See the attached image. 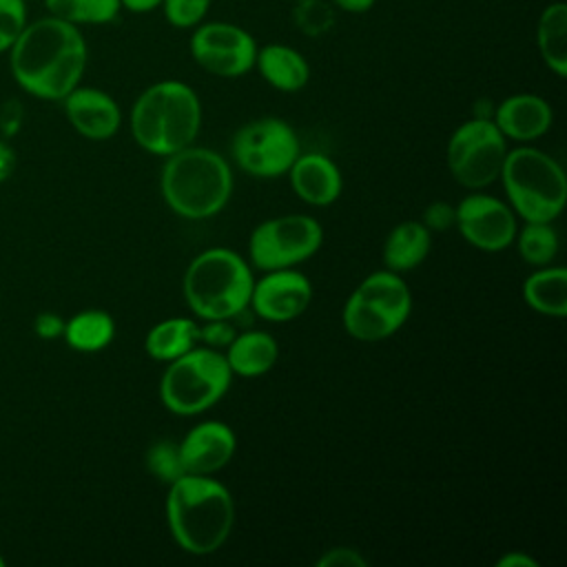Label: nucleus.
Listing matches in <instances>:
<instances>
[{
  "instance_id": "obj_1",
  "label": "nucleus",
  "mask_w": 567,
  "mask_h": 567,
  "mask_svg": "<svg viewBox=\"0 0 567 567\" xmlns=\"http://www.w3.org/2000/svg\"><path fill=\"white\" fill-rule=\"evenodd\" d=\"M7 53L16 84L49 102H62L82 82L89 62L80 27L49 13L27 22Z\"/></svg>"
},
{
  "instance_id": "obj_2",
  "label": "nucleus",
  "mask_w": 567,
  "mask_h": 567,
  "mask_svg": "<svg viewBox=\"0 0 567 567\" xmlns=\"http://www.w3.org/2000/svg\"><path fill=\"white\" fill-rule=\"evenodd\" d=\"M166 520L175 543L195 556L217 551L233 532L235 503L208 474H182L168 485Z\"/></svg>"
},
{
  "instance_id": "obj_3",
  "label": "nucleus",
  "mask_w": 567,
  "mask_h": 567,
  "mask_svg": "<svg viewBox=\"0 0 567 567\" xmlns=\"http://www.w3.org/2000/svg\"><path fill=\"white\" fill-rule=\"evenodd\" d=\"M202 126V102L193 86L159 80L144 89L131 109V133L140 148L168 157L190 146Z\"/></svg>"
},
{
  "instance_id": "obj_4",
  "label": "nucleus",
  "mask_w": 567,
  "mask_h": 567,
  "mask_svg": "<svg viewBox=\"0 0 567 567\" xmlns=\"http://www.w3.org/2000/svg\"><path fill=\"white\" fill-rule=\"evenodd\" d=\"M159 184L168 208L186 219L217 215L233 195L228 162L219 153L195 144L166 157Z\"/></svg>"
},
{
  "instance_id": "obj_5",
  "label": "nucleus",
  "mask_w": 567,
  "mask_h": 567,
  "mask_svg": "<svg viewBox=\"0 0 567 567\" xmlns=\"http://www.w3.org/2000/svg\"><path fill=\"white\" fill-rule=\"evenodd\" d=\"M252 270L230 248L199 252L184 272V297L188 308L204 321L235 319L250 303Z\"/></svg>"
},
{
  "instance_id": "obj_6",
  "label": "nucleus",
  "mask_w": 567,
  "mask_h": 567,
  "mask_svg": "<svg viewBox=\"0 0 567 567\" xmlns=\"http://www.w3.org/2000/svg\"><path fill=\"white\" fill-rule=\"evenodd\" d=\"M501 179L514 213L525 221H554L567 199L563 166L534 146L507 151Z\"/></svg>"
},
{
  "instance_id": "obj_7",
  "label": "nucleus",
  "mask_w": 567,
  "mask_h": 567,
  "mask_svg": "<svg viewBox=\"0 0 567 567\" xmlns=\"http://www.w3.org/2000/svg\"><path fill=\"white\" fill-rule=\"evenodd\" d=\"M233 372L221 352L215 348H190L182 357L168 361L159 396L166 410L179 416H195L213 408L230 388Z\"/></svg>"
},
{
  "instance_id": "obj_8",
  "label": "nucleus",
  "mask_w": 567,
  "mask_h": 567,
  "mask_svg": "<svg viewBox=\"0 0 567 567\" xmlns=\"http://www.w3.org/2000/svg\"><path fill=\"white\" fill-rule=\"evenodd\" d=\"M412 312V292L392 270L368 275L346 299L343 328L357 341L374 343L392 337Z\"/></svg>"
},
{
  "instance_id": "obj_9",
  "label": "nucleus",
  "mask_w": 567,
  "mask_h": 567,
  "mask_svg": "<svg viewBox=\"0 0 567 567\" xmlns=\"http://www.w3.org/2000/svg\"><path fill=\"white\" fill-rule=\"evenodd\" d=\"M507 140L492 117H472L458 124L447 142V166L454 179L472 190L501 177Z\"/></svg>"
},
{
  "instance_id": "obj_10",
  "label": "nucleus",
  "mask_w": 567,
  "mask_h": 567,
  "mask_svg": "<svg viewBox=\"0 0 567 567\" xmlns=\"http://www.w3.org/2000/svg\"><path fill=\"white\" fill-rule=\"evenodd\" d=\"M323 244V228L310 215H279L261 221L248 239V255L259 270L292 268Z\"/></svg>"
},
{
  "instance_id": "obj_11",
  "label": "nucleus",
  "mask_w": 567,
  "mask_h": 567,
  "mask_svg": "<svg viewBox=\"0 0 567 567\" xmlns=\"http://www.w3.org/2000/svg\"><path fill=\"white\" fill-rule=\"evenodd\" d=\"M230 151L237 166L255 177H279L288 173L301 153L295 128L272 115L244 124L235 133Z\"/></svg>"
},
{
  "instance_id": "obj_12",
  "label": "nucleus",
  "mask_w": 567,
  "mask_h": 567,
  "mask_svg": "<svg viewBox=\"0 0 567 567\" xmlns=\"http://www.w3.org/2000/svg\"><path fill=\"white\" fill-rule=\"evenodd\" d=\"M197 66L217 78H241L255 69L257 42L239 24L213 20L193 29L188 40Z\"/></svg>"
},
{
  "instance_id": "obj_13",
  "label": "nucleus",
  "mask_w": 567,
  "mask_h": 567,
  "mask_svg": "<svg viewBox=\"0 0 567 567\" xmlns=\"http://www.w3.org/2000/svg\"><path fill=\"white\" fill-rule=\"evenodd\" d=\"M454 208H456L454 226L465 237V241L478 250H485V252L505 250L518 233V224L512 206H507L505 202L492 195L472 193L463 197L461 204Z\"/></svg>"
},
{
  "instance_id": "obj_14",
  "label": "nucleus",
  "mask_w": 567,
  "mask_h": 567,
  "mask_svg": "<svg viewBox=\"0 0 567 567\" xmlns=\"http://www.w3.org/2000/svg\"><path fill=\"white\" fill-rule=\"evenodd\" d=\"M312 299L310 279L295 268L266 270V275L252 284L250 303L255 315L266 321L281 323L297 319Z\"/></svg>"
},
{
  "instance_id": "obj_15",
  "label": "nucleus",
  "mask_w": 567,
  "mask_h": 567,
  "mask_svg": "<svg viewBox=\"0 0 567 567\" xmlns=\"http://www.w3.org/2000/svg\"><path fill=\"white\" fill-rule=\"evenodd\" d=\"M177 445L186 474L213 476L230 463L237 439L224 421H202L193 425Z\"/></svg>"
},
{
  "instance_id": "obj_16",
  "label": "nucleus",
  "mask_w": 567,
  "mask_h": 567,
  "mask_svg": "<svg viewBox=\"0 0 567 567\" xmlns=\"http://www.w3.org/2000/svg\"><path fill=\"white\" fill-rule=\"evenodd\" d=\"M69 124L86 140H109L120 131L122 111L117 102L102 89L78 84L64 100Z\"/></svg>"
},
{
  "instance_id": "obj_17",
  "label": "nucleus",
  "mask_w": 567,
  "mask_h": 567,
  "mask_svg": "<svg viewBox=\"0 0 567 567\" xmlns=\"http://www.w3.org/2000/svg\"><path fill=\"white\" fill-rule=\"evenodd\" d=\"M492 120L505 140L532 142L549 131L554 111L549 102L536 93H516L494 109Z\"/></svg>"
},
{
  "instance_id": "obj_18",
  "label": "nucleus",
  "mask_w": 567,
  "mask_h": 567,
  "mask_svg": "<svg viewBox=\"0 0 567 567\" xmlns=\"http://www.w3.org/2000/svg\"><path fill=\"white\" fill-rule=\"evenodd\" d=\"M288 173L292 190L310 206H330L341 195V171L323 153H299Z\"/></svg>"
},
{
  "instance_id": "obj_19",
  "label": "nucleus",
  "mask_w": 567,
  "mask_h": 567,
  "mask_svg": "<svg viewBox=\"0 0 567 567\" xmlns=\"http://www.w3.org/2000/svg\"><path fill=\"white\" fill-rule=\"evenodd\" d=\"M255 69L277 91L295 93L301 91L310 80V64L295 47L270 42L257 49Z\"/></svg>"
},
{
  "instance_id": "obj_20",
  "label": "nucleus",
  "mask_w": 567,
  "mask_h": 567,
  "mask_svg": "<svg viewBox=\"0 0 567 567\" xmlns=\"http://www.w3.org/2000/svg\"><path fill=\"white\" fill-rule=\"evenodd\" d=\"M224 357L233 374L255 379L270 372V368L277 363L279 346L264 330H244L235 334Z\"/></svg>"
},
{
  "instance_id": "obj_21",
  "label": "nucleus",
  "mask_w": 567,
  "mask_h": 567,
  "mask_svg": "<svg viewBox=\"0 0 567 567\" xmlns=\"http://www.w3.org/2000/svg\"><path fill=\"white\" fill-rule=\"evenodd\" d=\"M432 233L423 221L408 219L396 224L383 244V264L392 272L416 268L430 252Z\"/></svg>"
},
{
  "instance_id": "obj_22",
  "label": "nucleus",
  "mask_w": 567,
  "mask_h": 567,
  "mask_svg": "<svg viewBox=\"0 0 567 567\" xmlns=\"http://www.w3.org/2000/svg\"><path fill=\"white\" fill-rule=\"evenodd\" d=\"M536 44L543 62L558 78L567 75V4H547L536 24Z\"/></svg>"
},
{
  "instance_id": "obj_23",
  "label": "nucleus",
  "mask_w": 567,
  "mask_h": 567,
  "mask_svg": "<svg viewBox=\"0 0 567 567\" xmlns=\"http://www.w3.org/2000/svg\"><path fill=\"white\" fill-rule=\"evenodd\" d=\"M523 299L529 308L549 317L567 315V270L540 266L523 284Z\"/></svg>"
},
{
  "instance_id": "obj_24",
  "label": "nucleus",
  "mask_w": 567,
  "mask_h": 567,
  "mask_svg": "<svg viewBox=\"0 0 567 567\" xmlns=\"http://www.w3.org/2000/svg\"><path fill=\"white\" fill-rule=\"evenodd\" d=\"M197 341H199L197 321L186 317H168L148 330L144 339V348L151 359L168 363L182 357L184 352H188L190 348H195Z\"/></svg>"
},
{
  "instance_id": "obj_25",
  "label": "nucleus",
  "mask_w": 567,
  "mask_h": 567,
  "mask_svg": "<svg viewBox=\"0 0 567 567\" xmlns=\"http://www.w3.org/2000/svg\"><path fill=\"white\" fill-rule=\"evenodd\" d=\"M115 337V321L106 310L89 308L64 321L62 339L78 352H100Z\"/></svg>"
},
{
  "instance_id": "obj_26",
  "label": "nucleus",
  "mask_w": 567,
  "mask_h": 567,
  "mask_svg": "<svg viewBox=\"0 0 567 567\" xmlns=\"http://www.w3.org/2000/svg\"><path fill=\"white\" fill-rule=\"evenodd\" d=\"M49 16H55L75 27L109 24L122 11L120 0H42Z\"/></svg>"
},
{
  "instance_id": "obj_27",
  "label": "nucleus",
  "mask_w": 567,
  "mask_h": 567,
  "mask_svg": "<svg viewBox=\"0 0 567 567\" xmlns=\"http://www.w3.org/2000/svg\"><path fill=\"white\" fill-rule=\"evenodd\" d=\"M514 239L520 257L529 266H547L558 252V235L551 221H525Z\"/></svg>"
},
{
  "instance_id": "obj_28",
  "label": "nucleus",
  "mask_w": 567,
  "mask_h": 567,
  "mask_svg": "<svg viewBox=\"0 0 567 567\" xmlns=\"http://www.w3.org/2000/svg\"><path fill=\"white\" fill-rule=\"evenodd\" d=\"M146 467L157 481L168 483V485L175 478H179L182 474H186L182 458H179V445L173 441L153 443L146 452Z\"/></svg>"
},
{
  "instance_id": "obj_29",
  "label": "nucleus",
  "mask_w": 567,
  "mask_h": 567,
  "mask_svg": "<svg viewBox=\"0 0 567 567\" xmlns=\"http://www.w3.org/2000/svg\"><path fill=\"white\" fill-rule=\"evenodd\" d=\"M292 18L297 29L308 35H321L334 22L332 7L323 0H297L292 9Z\"/></svg>"
},
{
  "instance_id": "obj_30",
  "label": "nucleus",
  "mask_w": 567,
  "mask_h": 567,
  "mask_svg": "<svg viewBox=\"0 0 567 567\" xmlns=\"http://www.w3.org/2000/svg\"><path fill=\"white\" fill-rule=\"evenodd\" d=\"M213 0H164L162 11L171 27L175 29H195L204 22Z\"/></svg>"
},
{
  "instance_id": "obj_31",
  "label": "nucleus",
  "mask_w": 567,
  "mask_h": 567,
  "mask_svg": "<svg viewBox=\"0 0 567 567\" xmlns=\"http://www.w3.org/2000/svg\"><path fill=\"white\" fill-rule=\"evenodd\" d=\"M27 0H0V53H7L27 27Z\"/></svg>"
},
{
  "instance_id": "obj_32",
  "label": "nucleus",
  "mask_w": 567,
  "mask_h": 567,
  "mask_svg": "<svg viewBox=\"0 0 567 567\" xmlns=\"http://www.w3.org/2000/svg\"><path fill=\"white\" fill-rule=\"evenodd\" d=\"M235 326L230 319H208L204 326H199V341H204L208 348H228V343L235 339Z\"/></svg>"
},
{
  "instance_id": "obj_33",
  "label": "nucleus",
  "mask_w": 567,
  "mask_h": 567,
  "mask_svg": "<svg viewBox=\"0 0 567 567\" xmlns=\"http://www.w3.org/2000/svg\"><path fill=\"white\" fill-rule=\"evenodd\" d=\"M319 567H365L368 560L354 547H330L317 558Z\"/></svg>"
},
{
  "instance_id": "obj_34",
  "label": "nucleus",
  "mask_w": 567,
  "mask_h": 567,
  "mask_svg": "<svg viewBox=\"0 0 567 567\" xmlns=\"http://www.w3.org/2000/svg\"><path fill=\"white\" fill-rule=\"evenodd\" d=\"M456 221V208L450 206L447 202H434L425 208L423 213V224L427 230H447Z\"/></svg>"
},
{
  "instance_id": "obj_35",
  "label": "nucleus",
  "mask_w": 567,
  "mask_h": 567,
  "mask_svg": "<svg viewBox=\"0 0 567 567\" xmlns=\"http://www.w3.org/2000/svg\"><path fill=\"white\" fill-rule=\"evenodd\" d=\"M64 321L58 312H51V310H44V312H38L35 315V321H33V330L40 339L44 341H53V339H60L62 332H64Z\"/></svg>"
},
{
  "instance_id": "obj_36",
  "label": "nucleus",
  "mask_w": 567,
  "mask_h": 567,
  "mask_svg": "<svg viewBox=\"0 0 567 567\" xmlns=\"http://www.w3.org/2000/svg\"><path fill=\"white\" fill-rule=\"evenodd\" d=\"M16 168V151L9 142L0 140V184L13 175Z\"/></svg>"
},
{
  "instance_id": "obj_37",
  "label": "nucleus",
  "mask_w": 567,
  "mask_h": 567,
  "mask_svg": "<svg viewBox=\"0 0 567 567\" xmlns=\"http://www.w3.org/2000/svg\"><path fill=\"white\" fill-rule=\"evenodd\" d=\"M498 567H538V560L525 551H507L496 560Z\"/></svg>"
},
{
  "instance_id": "obj_38",
  "label": "nucleus",
  "mask_w": 567,
  "mask_h": 567,
  "mask_svg": "<svg viewBox=\"0 0 567 567\" xmlns=\"http://www.w3.org/2000/svg\"><path fill=\"white\" fill-rule=\"evenodd\" d=\"M332 4L346 13H368L377 0H332Z\"/></svg>"
},
{
  "instance_id": "obj_39",
  "label": "nucleus",
  "mask_w": 567,
  "mask_h": 567,
  "mask_svg": "<svg viewBox=\"0 0 567 567\" xmlns=\"http://www.w3.org/2000/svg\"><path fill=\"white\" fill-rule=\"evenodd\" d=\"M11 106L13 104H7L4 111H2V117H0V126H2V133L7 137H11L18 128H20V120H22V113L16 111V115H11Z\"/></svg>"
},
{
  "instance_id": "obj_40",
  "label": "nucleus",
  "mask_w": 567,
  "mask_h": 567,
  "mask_svg": "<svg viewBox=\"0 0 567 567\" xmlns=\"http://www.w3.org/2000/svg\"><path fill=\"white\" fill-rule=\"evenodd\" d=\"M122 9L131 11V13H151L155 9L162 7L164 0H120Z\"/></svg>"
},
{
  "instance_id": "obj_41",
  "label": "nucleus",
  "mask_w": 567,
  "mask_h": 567,
  "mask_svg": "<svg viewBox=\"0 0 567 567\" xmlns=\"http://www.w3.org/2000/svg\"><path fill=\"white\" fill-rule=\"evenodd\" d=\"M0 567H4V558H2V554H0Z\"/></svg>"
}]
</instances>
